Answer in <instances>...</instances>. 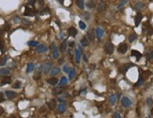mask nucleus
Returning <instances> with one entry per match:
<instances>
[{
    "label": "nucleus",
    "mask_w": 153,
    "mask_h": 118,
    "mask_svg": "<svg viewBox=\"0 0 153 118\" xmlns=\"http://www.w3.org/2000/svg\"><path fill=\"white\" fill-rule=\"evenodd\" d=\"M50 48H51V50H52V52H53V57H54V59H58L60 55H59V50H58L57 46L55 45V43H52Z\"/></svg>",
    "instance_id": "obj_1"
},
{
    "label": "nucleus",
    "mask_w": 153,
    "mask_h": 118,
    "mask_svg": "<svg viewBox=\"0 0 153 118\" xmlns=\"http://www.w3.org/2000/svg\"><path fill=\"white\" fill-rule=\"evenodd\" d=\"M115 50V46L112 43H107L105 45H104V51L107 53V54H112Z\"/></svg>",
    "instance_id": "obj_2"
},
{
    "label": "nucleus",
    "mask_w": 153,
    "mask_h": 118,
    "mask_svg": "<svg viewBox=\"0 0 153 118\" xmlns=\"http://www.w3.org/2000/svg\"><path fill=\"white\" fill-rule=\"evenodd\" d=\"M51 68H52V63L50 62H46L43 65H42V70H43V73L44 74H49L50 71H51Z\"/></svg>",
    "instance_id": "obj_3"
},
{
    "label": "nucleus",
    "mask_w": 153,
    "mask_h": 118,
    "mask_svg": "<svg viewBox=\"0 0 153 118\" xmlns=\"http://www.w3.org/2000/svg\"><path fill=\"white\" fill-rule=\"evenodd\" d=\"M121 104H122L123 107L128 108V107H131V99H130L129 97L123 96V97L121 98Z\"/></svg>",
    "instance_id": "obj_4"
},
{
    "label": "nucleus",
    "mask_w": 153,
    "mask_h": 118,
    "mask_svg": "<svg viewBox=\"0 0 153 118\" xmlns=\"http://www.w3.org/2000/svg\"><path fill=\"white\" fill-rule=\"evenodd\" d=\"M47 50H48V48H47V46L45 44H38L37 45V48H36V51L38 53H40V54L45 53Z\"/></svg>",
    "instance_id": "obj_5"
},
{
    "label": "nucleus",
    "mask_w": 153,
    "mask_h": 118,
    "mask_svg": "<svg viewBox=\"0 0 153 118\" xmlns=\"http://www.w3.org/2000/svg\"><path fill=\"white\" fill-rule=\"evenodd\" d=\"M127 50H128V44H126V43H120L117 48V51L121 54H125L127 52Z\"/></svg>",
    "instance_id": "obj_6"
},
{
    "label": "nucleus",
    "mask_w": 153,
    "mask_h": 118,
    "mask_svg": "<svg viewBox=\"0 0 153 118\" xmlns=\"http://www.w3.org/2000/svg\"><path fill=\"white\" fill-rule=\"evenodd\" d=\"M68 33H69V36L70 37H75L77 35V29L73 27H70L69 29H68Z\"/></svg>",
    "instance_id": "obj_7"
},
{
    "label": "nucleus",
    "mask_w": 153,
    "mask_h": 118,
    "mask_svg": "<svg viewBox=\"0 0 153 118\" xmlns=\"http://www.w3.org/2000/svg\"><path fill=\"white\" fill-rule=\"evenodd\" d=\"M65 88L66 87H62V85L61 86H58V87H56V88H55L53 90V94H60L63 93V91H64Z\"/></svg>",
    "instance_id": "obj_8"
},
{
    "label": "nucleus",
    "mask_w": 153,
    "mask_h": 118,
    "mask_svg": "<svg viewBox=\"0 0 153 118\" xmlns=\"http://www.w3.org/2000/svg\"><path fill=\"white\" fill-rule=\"evenodd\" d=\"M34 14H35V11L33 9H30V8H26V12H24L25 16H33Z\"/></svg>",
    "instance_id": "obj_9"
},
{
    "label": "nucleus",
    "mask_w": 153,
    "mask_h": 118,
    "mask_svg": "<svg viewBox=\"0 0 153 118\" xmlns=\"http://www.w3.org/2000/svg\"><path fill=\"white\" fill-rule=\"evenodd\" d=\"M103 29L101 28H96V35H97V38L98 39H102L103 37Z\"/></svg>",
    "instance_id": "obj_10"
},
{
    "label": "nucleus",
    "mask_w": 153,
    "mask_h": 118,
    "mask_svg": "<svg viewBox=\"0 0 153 118\" xmlns=\"http://www.w3.org/2000/svg\"><path fill=\"white\" fill-rule=\"evenodd\" d=\"M131 56H133V57H135L137 61H139L140 59L142 58V54H141L140 52H138L137 50H132V51H131Z\"/></svg>",
    "instance_id": "obj_11"
},
{
    "label": "nucleus",
    "mask_w": 153,
    "mask_h": 118,
    "mask_svg": "<svg viewBox=\"0 0 153 118\" xmlns=\"http://www.w3.org/2000/svg\"><path fill=\"white\" fill-rule=\"evenodd\" d=\"M142 18H143L142 14H141V13H137V15H136V16H135V18H134V22H135V27H138V26H139V24H140V22H141Z\"/></svg>",
    "instance_id": "obj_12"
},
{
    "label": "nucleus",
    "mask_w": 153,
    "mask_h": 118,
    "mask_svg": "<svg viewBox=\"0 0 153 118\" xmlns=\"http://www.w3.org/2000/svg\"><path fill=\"white\" fill-rule=\"evenodd\" d=\"M87 39L89 41H94L95 39V33H94V29H90L87 32Z\"/></svg>",
    "instance_id": "obj_13"
},
{
    "label": "nucleus",
    "mask_w": 153,
    "mask_h": 118,
    "mask_svg": "<svg viewBox=\"0 0 153 118\" xmlns=\"http://www.w3.org/2000/svg\"><path fill=\"white\" fill-rule=\"evenodd\" d=\"M48 107L50 110H55V107H56V101L55 99H51L49 102H48Z\"/></svg>",
    "instance_id": "obj_14"
},
{
    "label": "nucleus",
    "mask_w": 153,
    "mask_h": 118,
    "mask_svg": "<svg viewBox=\"0 0 153 118\" xmlns=\"http://www.w3.org/2000/svg\"><path fill=\"white\" fill-rule=\"evenodd\" d=\"M6 95H7V97L9 98V99H13V98H15V96H16V93H14V92H12V91H7L6 92Z\"/></svg>",
    "instance_id": "obj_15"
},
{
    "label": "nucleus",
    "mask_w": 153,
    "mask_h": 118,
    "mask_svg": "<svg viewBox=\"0 0 153 118\" xmlns=\"http://www.w3.org/2000/svg\"><path fill=\"white\" fill-rule=\"evenodd\" d=\"M75 58H76V63H80V58H81V52L79 49H75Z\"/></svg>",
    "instance_id": "obj_16"
},
{
    "label": "nucleus",
    "mask_w": 153,
    "mask_h": 118,
    "mask_svg": "<svg viewBox=\"0 0 153 118\" xmlns=\"http://www.w3.org/2000/svg\"><path fill=\"white\" fill-rule=\"evenodd\" d=\"M76 3H77V6L81 10L85 9V0H76Z\"/></svg>",
    "instance_id": "obj_17"
},
{
    "label": "nucleus",
    "mask_w": 153,
    "mask_h": 118,
    "mask_svg": "<svg viewBox=\"0 0 153 118\" xmlns=\"http://www.w3.org/2000/svg\"><path fill=\"white\" fill-rule=\"evenodd\" d=\"M104 9H105V4H104L103 2H100V3L98 4V8H97L98 12H102L104 11Z\"/></svg>",
    "instance_id": "obj_18"
},
{
    "label": "nucleus",
    "mask_w": 153,
    "mask_h": 118,
    "mask_svg": "<svg viewBox=\"0 0 153 118\" xmlns=\"http://www.w3.org/2000/svg\"><path fill=\"white\" fill-rule=\"evenodd\" d=\"M0 74H1L2 76H9L11 74V71L8 68H3V69L0 70Z\"/></svg>",
    "instance_id": "obj_19"
},
{
    "label": "nucleus",
    "mask_w": 153,
    "mask_h": 118,
    "mask_svg": "<svg viewBox=\"0 0 153 118\" xmlns=\"http://www.w3.org/2000/svg\"><path fill=\"white\" fill-rule=\"evenodd\" d=\"M47 82L50 83L51 85H56L57 82H58V80H57L56 78H51V79H49L47 80Z\"/></svg>",
    "instance_id": "obj_20"
},
{
    "label": "nucleus",
    "mask_w": 153,
    "mask_h": 118,
    "mask_svg": "<svg viewBox=\"0 0 153 118\" xmlns=\"http://www.w3.org/2000/svg\"><path fill=\"white\" fill-rule=\"evenodd\" d=\"M11 81V78H9V77H4V78L2 79V80H1V83H2L3 85H4V84H10Z\"/></svg>",
    "instance_id": "obj_21"
},
{
    "label": "nucleus",
    "mask_w": 153,
    "mask_h": 118,
    "mask_svg": "<svg viewBox=\"0 0 153 118\" xmlns=\"http://www.w3.org/2000/svg\"><path fill=\"white\" fill-rule=\"evenodd\" d=\"M57 110H58V111H59L60 113H63V112H65V110H66V106H65V104H63V103L59 104V106H58Z\"/></svg>",
    "instance_id": "obj_22"
},
{
    "label": "nucleus",
    "mask_w": 153,
    "mask_h": 118,
    "mask_svg": "<svg viewBox=\"0 0 153 118\" xmlns=\"http://www.w3.org/2000/svg\"><path fill=\"white\" fill-rule=\"evenodd\" d=\"M143 7H144V3H142V2H137V3H135V5H134V9H135L136 11H140Z\"/></svg>",
    "instance_id": "obj_23"
},
{
    "label": "nucleus",
    "mask_w": 153,
    "mask_h": 118,
    "mask_svg": "<svg viewBox=\"0 0 153 118\" xmlns=\"http://www.w3.org/2000/svg\"><path fill=\"white\" fill-rule=\"evenodd\" d=\"M66 49H67V41H64L60 45V51L62 53H64L66 51Z\"/></svg>",
    "instance_id": "obj_24"
},
{
    "label": "nucleus",
    "mask_w": 153,
    "mask_h": 118,
    "mask_svg": "<svg viewBox=\"0 0 153 118\" xmlns=\"http://www.w3.org/2000/svg\"><path fill=\"white\" fill-rule=\"evenodd\" d=\"M116 101H117V96H116L115 94L110 95V97H109V102H110L112 105H115V104H116Z\"/></svg>",
    "instance_id": "obj_25"
},
{
    "label": "nucleus",
    "mask_w": 153,
    "mask_h": 118,
    "mask_svg": "<svg viewBox=\"0 0 153 118\" xmlns=\"http://www.w3.org/2000/svg\"><path fill=\"white\" fill-rule=\"evenodd\" d=\"M146 58L147 61H151L153 59V51H148L146 54Z\"/></svg>",
    "instance_id": "obj_26"
},
{
    "label": "nucleus",
    "mask_w": 153,
    "mask_h": 118,
    "mask_svg": "<svg viewBox=\"0 0 153 118\" xmlns=\"http://www.w3.org/2000/svg\"><path fill=\"white\" fill-rule=\"evenodd\" d=\"M33 69H34V64L32 63H28L27 64V68H26V73H31L33 71Z\"/></svg>",
    "instance_id": "obj_27"
},
{
    "label": "nucleus",
    "mask_w": 153,
    "mask_h": 118,
    "mask_svg": "<svg viewBox=\"0 0 153 118\" xmlns=\"http://www.w3.org/2000/svg\"><path fill=\"white\" fill-rule=\"evenodd\" d=\"M81 43H82L83 46H87V45L89 44V43H88V41H87V37H84V38L82 39V41H81Z\"/></svg>",
    "instance_id": "obj_28"
},
{
    "label": "nucleus",
    "mask_w": 153,
    "mask_h": 118,
    "mask_svg": "<svg viewBox=\"0 0 153 118\" xmlns=\"http://www.w3.org/2000/svg\"><path fill=\"white\" fill-rule=\"evenodd\" d=\"M59 71H60V70H59V68H57V67H55V68H54V69H53V70L50 72V75H51V76H55V75H57V74L59 73Z\"/></svg>",
    "instance_id": "obj_29"
},
{
    "label": "nucleus",
    "mask_w": 153,
    "mask_h": 118,
    "mask_svg": "<svg viewBox=\"0 0 153 118\" xmlns=\"http://www.w3.org/2000/svg\"><path fill=\"white\" fill-rule=\"evenodd\" d=\"M67 83H68V79H67V78H65V77L61 78V79H60V82H59V85H62V86H64V85H66Z\"/></svg>",
    "instance_id": "obj_30"
},
{
    "label": "nucleus",
    "mask_w": 153,
    "mask_h": 118,
    "mask_svg": "<svg viewBox=\"0 0 153 118\" xmlns=\"http://www.w3.org/2000/svg\"><path fill=\"white\" fill-rule=\"evenodd\" d=\"M143 82H144V79L142 78V76H140L139 77V79H138V81L135 83V87H138V86H140V85H142L143 84Z\"/></svg>",
    "instance_id": "obj_31"
},
{
    "label": "nucleus",
    "mask_w": 153,
    "mask_h": 118,
    "mask_svg": "<svg viewBox=\"0 0 153 118\" xmlns=\"http://www.w3.org/2000/svg\"><path fill=\"white\" fill-rule=\"evenodd\" d=\"M21 81H19V80H17V81H15L14 83H13V85H12V87L14 88V89H19L20 87H21Z\"/></svg>",
    "instance_id": "obj_32"
},
{
    "label": "nucleus",
    "mask_w": 153,
    "mask_h": 118,
    "mask_svg": "<svg viewBox=\"0 0 153 118\" xmlns=\"http://www.w3.org/2000/svg\"><path fill=\"white\" fill-rule=\"evenodd\" d=\"M7 57H3L1 60H0V66H3V65H5L6 64V63H7Z\"/></svg>",
    "instance_id": "obj_33"
},
{
    "label": "nucleus",
    "mask_w": 153,
    "mask_h": 118,
    "mask_svg": "<svg viewBox=\"0 0 153 118\" xmlns=\"http://www.w3.org/2000/svg\"><path fill=\"white\" fill-rule=\"evenodd\" d=\"M135 39H136V34H135V33H131V34L130 35V37H129V41H130L131 43H132L133 41H135Z\"/></svg>",
    "instance_id": "obj_34"
},
{
    "label": "nucleus",
    "mask_w": 153,
    "mask_h": 118,
    "mask_svg": "<svg viewBox=\"0 0 153 118\" xmlns=\"http://www.w3.org/2000/svg\"><path fill=\"white\" fill-rule=\"evenodd\" d=\"M131 65H132V64H126V65H124V66L122 67V69H121V70H122V72H123V73H126V72L129 70V68H130Z\"/></svg>",
    "instance_id": "obj_35"
},
{
    "label": "nucleus",
    "mask_w": 153,
    "mask_h": 118,
    "mask_svg": "<svg viewBox=\"0 0 153 118\" xmlns=\"http://www.w3.org/2000/svg\"><path fill=\"white\" fill-rule=\"evenodd\" d=\"M29 46H33V47H35V46H37L39 43H38V42H36V41H30V42H28V43H27Z\"/></svg>",
    "instance_id": "obj_36"
},
{
    "label": "nucleus",
    "mask_w": 153,
    "mask_h": 118,
    "mask_svg": "<svg viewBox=\"0 0 153 118\" xmlns=\"http://www.w3.org/2000/svg\"><path fill=\"white\" fill-rule=\"evenodd\" d=\"M74 76H75V69L73 68L72 70H70V72H69V79H72Z\"/></svg>",
    "instance_id": "obj_37"
},
{
    "label": "nucleus",
    "mask_w": 153,
    "mask_h": 118,
    "mask_svg": "<svg viewBox=\"0 0 153 118\" xmlns=\"http://www.w3.org/2000/svg\"><path fill=\"white\" fill-rule=\"evenodd\" d=\"M94 6H95V3L93 2V0H89L88 3H87V7H88L89 9H92Z\"/></svg>",
    "instance_id": "obj_38"
},
{
    "label": "nucleus",
    "mask_w": 153,
    "mask_h": 118,
    "mask_svg": "<svg viewBox=\"0 0 153 118\" xmlns=\"http://www.w3.org/2000/svg\"><path fill=\"white\" fill-rule=\"evenodd\" d=\"M33 78H34V79L38 80V79L40 78V71H38V72H37V73L34 75V77H33Z\"/></svg>",
    "instance_id": "obj_39"
},
{
    "label": "nucleus",
    "mask_w": 153,
    "mask_h": 118,
    "mask_svg": "<svg viewBox=\"0 0 153 118\" xmlns=\"http://www.w3.org/2000/svg\"><path fill=\"white\" fill-rule=\"evenodd\" d=\"M127 2H128V0H122V1L120 2V4H118L117 8H118V9H119V8H121V7H122V6H124V5H125Z\"/></svg>",
    "instance_id": "obj_40"
},
{
    "label": "nucleus",
    "mask_w": 153,
    "mask_h": 118,
    "mask_svg": "<svg viewBox=\"0 0 153 118\" xmlns=\"http://www.w3.org/2000/svg\"><path fill=\"white\" fill-rule=\"evenodd\" d=\"M79 27H80L82 29H85V28H86V24H85L83 21H80V22H79Z\"/></svg>",
    "instance_id": "obj_41"
},
{
    "label": "nucleus",
    "mask_w": 153,
    "mask_h": 118,
    "mask_svg": "<svg viewBox=\"0 0 153 118\" xmlns=\"http://www.w3.org/2000/svg\"><path fill=\"white\" fill-rule=\"evenodd\" d=\"M0 50H1L2 53H4V51H5V49H4V43L1 41H0Z\"/></svg>",
    "instance_id": "obj_42"
},
{
    "label": "nucleus",
    "mask_w": 153,
    "mask_h": 118,
    "mask_svg": "<svg viewBox=\"0 0 153 118\" xmlns=\"http://www.w3.org/2000/svg\"><path fill=\"white\" fill-rule=\"evenodd\" d=\"M148 76H150V72H148V71H146V72H144V74H143V79H146V77H148Z\"/></svg>",
    "instance_id": "obj_43"
},
{
    "label": "nucleus",
    "mask_w": 153,
    "mask_h": 118,
    "mask_svg": "<svg viewBox=\"0 0 153 118\" xmlns=\"http://www.w3.org/2000/svg\"><path fill=\"white\" fill-rule=\"evenodd\" d=\"M146 33H147V35H151V34L153 33V30H152V28H151L150 27H148V28H147V30H146Z\"/></svg>",
    "instance_id": "obj_44"
},
{
    "label": "nucleus",
    "mask_w": 153,
    "mask_h": 118,
    "mask_svg": "<svg viewBox=\"0 0 153 118\" xmlns=\"http://www.w3.org/2000/svg\"><path fill=\"white\" fill-rule=\"evenodd\" d=\"M63 70H64V72L65 73H69L70 70H69V67L68 66V65H65L64 67H63Z\"/></svg>",
    "instance_id": "obj_45"
},
{
    "label": "nucleus",
    "mask_w": 153,
    "mask_h": 118,
    "mask_svg": "<svg viewBox=\"0 0 153 118\" xmlns=\"http://www.w3.org/2000/svg\"><path fill=\"white\" fill-rule=\"evenodd\" d=\"M46 13H49V9H48V8H45V9L43 10V12H40V14H41V15L46 14Z\"/></svg>",
    "instance_id": "obj_46"
},
{
    "label": "nucleus",
    "mask_w": 153,
    "mask_h": 118,
    "mask_svg": "<svg viewBox=\"0 0 153 118\" xmlns=\"http://www.w3.org/2000/svg\"><path fill=\"white\" fill-rule=\"evenodd\" d=\"M5 99H4V94L3 93H0V102H3Z\"/></svg>",
    "instance_id": "obj_47"
},
{
    "label": "nucleus",
    "mask_w": 153,
    "mask_h": 118,
    "mask_svg": "<svg viewBox=\"0 0 153 118\" xmlns=\"http://www.w3.org/2000/svg\"><path fill=\"white\" fill-rule=\"evenodd\" d=\"M46 111V109H45V106H42L40 109V112L41 113V112H45Z\"/></svg>",
    "instance_id": "obj_48"
},
{
    "label": "nucleus",
    "mask_w": 153,
    "mask_h": 118,
    "mask_svg": "<svg viewBox=\"0 0 153 118\" xmlns=\"http://www.w3.org/2000/svg\"><path fill=\"white\" fill-rule=\"evenodd\" d=\"M113 117H115V118H120L121 116H120V114L118 112H116V113H114V116Z\"/></svg>",
    "instance_id": "obj_49"
},
{
    "label": "nucleus",
    "mask_w": 153,
    "mask_h": 118,
    "mask_svg": "<svg viewBox=\"0 0 153 118\" xmlns=\"http://www.w3.org/2000/svg\"><path fill=\"white\" fill-rule=\"evenodd\" d=\"M82 56H83V59H84V61H85L86 63H87V61H88V60H87V56H86L85 54H83Z\"/></svg>",
    "instance_id": "obj_50"
},
{
    "label": "nucleus",
    "mask_w": 153,
    "mask_h": 118,
    "mask_svg": "<svg viewBox=\"0 0 153 118\" xmlns=\"http://www.w3.org/2000/svg\"><path fill=\"white\" fill-rule=\"evenodd\" d=\"M4 26H5V27H4V29H6V30H9V29H10V28H11V27H10L8 24H6V25H4Z\"/></svg>",
    "instance_id": "obj_51"
},
{
    "label": "nucleus",
    "mask_w": 153,
    "mask_h": 118,
    "mask_svg": "<svg viewBox=\"0 0 153 118\" xmlns=\"http://www.w3.org/2000/svg\"><path fill=\"white\" fill-rule=\"evenodd\" d=\"M151 103H152V102H151V99H150V98H147V100H146V104H147L148 106H150Z\"/></svg>",
    "instance_id": "obj_52"
},
{
    "label": "nucleus",
    "mask_w": 153,
    "mask_h": 118,
    "mask_svg": "<svg viewBox=\"0 0 153 118\" xmlns=\"http://www.w3.org/2000/svg\"><path fill=\"white\" fill-rule=\"evenodd\" d=\"M4 113V110H3V108H0V115H2Z\"/></svg>",
    "instance_id": "obj_53"
},
{
    "label": "nucleus",
    "mask_w": 153,
    "mask_h": 118,
    "mask_svg": "<svg viewBox=\"0 0 153 118\" xmlns=\"http://www.w3.org/2000/svg\"><path fill=\"white\" fill-rule=\"evenodd\" d=\"M69 44V46H73L74 45V42H70Z\"/></svg>",
    "instance_id": "obj_54"
},
{
    "label": "nucleus",
    "mask_w": 153,
    "mask_h": 118,
    "mask_svg": "<svg viewBox=\"0 0 153 118\" xmlns=\"http://www.w3.org/2000/svg\"><path fill=\"white\" fill-rule=\"evenodd\" d=\"M59 64H63V60H62V59H60V60H59Z\"/></svg>",
    "instance_id": "obj_55"
},
{
    "label": "nucleus",
    "mask_w": 153,
    "mask_h": 118,
    "mask_svg": "<svg viewBox=\"0 0 153 118\" xmlns=\"http://www.w3.org/2000/svg\"><path fill=\"white\" fill-rule=\"evenodd\" d=\"M151 114H153V109L151 110Z\"/></svg>",
    "instance_id": "obj_56"
},
{
    "label": "nucleus",
    "mask_w": 153,
    "mask_h": 118,
    "mask_svg": "<svg viewBox=\"0 0 153 118\" xmlns=\"http://www.w3.org/2000/svg\"><path fill=\"white\" fill-rule=\"evenodd\" d=\"M150 1H152V0H150Z\"/></svg>",
    "instance_id": "obj_57"
}]
</instances>
